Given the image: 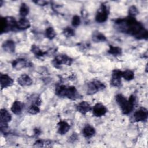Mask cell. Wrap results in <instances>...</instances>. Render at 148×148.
Masks as SVG:
<instances>
[{
	"instance_id": "6da1fadb",
	"label": "cell",
	"mask_w": 148,
	"mask_h": 148,
	"mask_svg": "<svg viewBox=\"0 0 148 148\" xmlns=\"http://www.w3.org/2000/svg\"><path fill=\"white\" fill-rule=\"evenodd\" d=\"M115 23L120 26L121 29L123 28L121 31L133 35L138 39H147L148 36L147 31L134 17L129 16L124 19H118Z\"/></svg>"
},
{
	"instance_id": "7a4b0ae2",
	"label": "cell",
	"mask_w": 148,
	"mask_h": 148,
	"mask_svg": "<svg viewBox=\"0 0 148 148\" xmlns=\"http://www.w3.org/2000/svg\"><path fill=\"white\" fill-rule=\"evenodd\" d=\"M116 101L121 108L123 114H128L133 110L135 98L134 95H131L129 99L127 100L122 94H117L116 97Z\"/></svg>"
},
{
	"instance_id": "3957f363",
	"label": "cell",
	"mask_w": 148,
	"mask_h": 148,
	"mask_svg": "<svg viewBox=\"0 0 148 148\" xmlns=\"http://www.w3.org/2000/svg\"><path fill=\"white\" fill-rule=\"evenodd\" d=\"M17 21L12 17H2L0 21L1 33H6L10 31L17 29Z\"/></svg>"
},
{
	"instance_id": "277c9868",
	"label": "cell",
	"mask_w": 148,
	"mask_h": 148,
	"mask_svg": "<svg viewBox=\"0 0 148 148\" xmlns=\"http://www.w3.org/2000/svg\"><path fill=\"white\" fill-rule=\"evenodd\" d=\"M105 85L99 80H93L87 84V94L89 95L94 94L97 92L102 90L105 88Z\"/></svg>"
},
{
	"instance_id": "5b68a950",
	"label": "cell",
	"mask_w": 148,
	"mask_h": 148,
	"mask_svg": "<svg viewBox=\"0 0 148 148\" xmlns=\"http://www.w3.org/2000/svg\"><path fill=\"white\" fill-rule=\"evenodd\" d=\"M72 62V59L65 54L58 55L53 61V65L56 68H59L62 64L70 65Z\"/></svg>"
},
{
	"instance_id": "8992f818",
	"label": "cell",
	"mask_w": 148,
	"mask_h": 148,
	"mask_svg": "<svg viewBox=\"0 0 148 148\" xmlns=\"http://www.w3.org/2000/svg\"><path fill=\"white\" fill-rule=\"evenodd\" d=\"M108 16V12L107 6L105 5H101L100 9L96 14L95 20L98 23H103L107 20Z\"/></svg>"
},
{
	"instance_id": "52a82bcc",
	"label": "cell",
	"mask_w": 148,
	"mask_h": 148,
	"mask_svg": "<svg viewBox=\"0 0 148 148\" xmlns=\"http://www.w3.org/2000/svg\"><path fill=\"white\" fill-rule=\"evenodd\" d=\"M123 72L119 69H114L112 72L110 84L114 87H119L121 84V78Z\"/></svg>"
},
{
	"instance_id": "ba28073f",
	"label": "cell",
	"mask_w": 148,
	"mask_h": 148,
	"mask_svg": "<svg viewBox=\"0 0 148 148\" xmlns=\"http://www.w3.org/2000/svg\"><path fill=\"white\" fill-rule=\"evenodd\" d=\"M148 112L146 108H140L134 114V118L135 121H143L147 120Z\"/></svg>"
},
{
	"instance_id": "9c48e42d",
	"label": "cell",
	"mask_w": 148,
	"mask_h": 148,
	"mask_svg": "<svg viewBox=\"0 0 148 148\" xmlns=\"http://www.w3.org/2000/svg\"><path fill=\"white\" fill-rule=\"evenodd\" d=\"M92 113L96 117H101L105 115L107 112V108L102 103H96L92 108Z\"/></svg>"
},
{
	"instance_id": "30bf717a",
	"label": "cell",
	"mask_w": 148,
	"mask_h": 148,
	"mask_svg": "<svg viewBox=\"0 0 148 148\" xmlns=\"http://www.w3.org/2000/svg\"><path fill=\"white\" fill-rule=\"evenodd\" d=\"M0 79L2 89L10 87L13 84V80L6 74H1Z\"/></svg>"
},
{
	"instance_id": "8fae6325",
	"label": "cell",
	"mask_w": 148,
	"mask_h": 148,
	"mask_svg": "<svg viewBox=\"0 0 148 148\" xmlns=\"http://www.w3.org/2000/svg\"><path fill=\"white\" fill-rule=\"evenodd\" d=\"M65 97H66L71 99L74 100L79 98V94L75 87L70 86V87H66Z\"/></svg>"
},
{
	"instance_id": "7c38bea8",
	"label": "cell",
	"mask_w": 148,
	"mask_h": 148,
	"mask_svg": "<svg viewBox=\"0 0 148 148\" xmlns=\"http://www.w3.org/2000/svg\"><path fill=\"white\" fill-rule=\"evenodd\" d=\"M77 109L82 114H86L87 112H90L92 109V108L91 105L86 101H82L77 106Z\"/></svg>"
},
{
	"instance_id": "4fadbf2b",
	"label": "cell",
	"mask_w": 148,
	"mask_h": 148,
	"mask_svg": "<svg viewBox=\"0 0 148 148\" xmlns=\"http://www.w3.org/2000/svg\"><path fill=\"white\" fill-rule=\"evenodd\" d=\"M17 82L21 86H28L32 84V80L28 75L24 74L18 78Z\"/></svg>"
},
{
	"instance_id": "5bb4252c",
	"label": "cell",
	"mask_w": 148,
	"mask_h": 148,
	"mask_svg": "<svg viewBox=\"0 0 148 148\" xmlns=\"http://www.w3.org/2000/svg\"><path fill=\"white\" fill-rule=\"evenodd\" d=\"M0 117L1 124H8V123L12 119V116L5 109H2L1 110Z\"/></svg>"
},
{
	"instance_id": "9a60e30c",
	"label": "cell",
	"mask_w": 148,
	"mask_h": 148,
	"mask_svg": "<svg viewBox=\"0 0 148 148\" xmlns=\"http://www.w3.org/2000/svg\"><path fill=\"white\" fill-rule=\"evenodd\" d=\"M17 29L24 30L30 27L31 24L29 21L26 18H22L17 21Z\"/></svg>"
},
{
	"instance_id": "2e32d148",
	"label": "cell",
	"mask_w": 148,
	"mask_h": 148,
	"mask_svg": "<svg viewBox=\"0 0 148 148\" xmlns=\"http://www.w3.org/2000/svg\"><path fill=\"white\" fill-rule=\"evenodd\" d=\"M28 62L25 61L24 59L23 58H19L15 60L12 62V66L14 68L17 69H20L23 68L27 67L28 66Z\"/></svg>"
},
{
	"instance_id": "e0dca14e",
	"label": "cell",
	"mask_w": 148,
	"mask_h": 148,
	"mask_svg": "<svg viewBox=\"0 0 148 148\" xmlns=\"http://www.w3.org/2000/svg\"><path fill=\"white\" fill-rule=\"evenodd\" d=\"M70 129V125L65 121H61L58 124V132L61 135L65 134Z\"/></svg>"
},
{
	"instance_id": "ac0fdd59",
	"label": "cell",
	"mask_w": 148,
	"mask_h": 148,
	"mask_svg": "<svg viewBox=\"0 0 148 148\" xmlns=\"http://www.w3.org/2000/svg\"><path fill=\"white\" fill-rule=\"evenodd\" d=\"M23 109V105L20 101H14L11 107V110L12 111V112L17 115L20 114L21 113Z\"/></svg>"
},
{
	"instance_id": "d6986e66",
	"label": "cell",
	"mask_w": 148,
	"mask_h": 148,
	"mask_svg": "<svg viewBox=\"0 0 148 148\" xmlns=\"http://www.w3.org/2000/svg\"><path fill=\"white\" fill-rule=\"evenodd\" d=\"M2 47L8 53H13L15 50V44L13 40H8L3 43Z\"/></svg>"
},
{
	"instance_id": "ffe728a7",
	"label": "cell",
	"mask_w": 148,
	"mask_h": 148,
	"mask_svg": "<svg viewBox=\"0 0 148 148\" xmlns=\"http://www.w3.org/2000/svg\"><path fill=\"white\" fill-rule=\"evenodd\" d=\"M95 133V130L91 125H86L83 130V134L86 138L92 136Z\"/></svg>"
},
{
	"instance_id": "44dd1931",
	"label": "cell",
	"mask_w": 148,
	"mask_h": 148,
	"mask_svg": "<svg viewBox=\"0 0 148 148\" xmlns=\"http://www.w3.org/2000/svg\"><path fill=\"white\" fill-rule=\"evenodd\" d=\"M92 40L95 42H104L106 40V36L100 32L96 31L94 32L92 37Z\"/></svg>"
},
{
	"instance_id": "7402d4cb",
	"label": "cell",
	"mask_w": 148,
	"mask_h": 148,
	"mask_svg": "<svg viewBox=\"0 0 148 148\" xmlns=\"http://www.w3.org/2000/svg\"><path fill=\"white\" fill-rule=\"evenodd\" d=\"M122 50L121 49L117 46H109V49L108 50V53L110 54L113 55L114 56H120L121 54Z\"/></svg>"
},
{
	"instance_id": "603a6c76",
	"label": "cell",
	"mask_w": 148,
	"mask_h": 148,
	"mask_svg": "<svg viewBox=\"0 0 148 148\" xmlns=\"http://www.w3.org/2000/svg\"><path fill=\"white\" fill-rule=\"evenodd\" d=\"M31 51L38 57H42L44 56L46 54V52L41 50L38 46L35 45H32L31 49Z\"/></svg>"
},
{
	"instance_id": "cb8c5ba5",
	"label": "cell",
	"mask_w": 148,
	"mask_h": 148,
	"mask_svg": "<svg viewBox=\"0 0 148 148\" xmlns=\"http://www.w3.org/2000/svg\"><path fill=\"white\" fill-rule=\"evenodd\" d=\"M56 35V31H54V28L51 27H47L45 31V36L46 38H47L49 39H53Z\"/></svg>"
},
{
	"instance_id": "d4e9b609",
	"label": "cell",
	"mask_w": 148,
	"mask_h": 148,
	"mask_svg": "<svg viewBox=\"0 0 148 148\" xmlns=\"http://www.w3.org/2000/svg\"><path fill=\"white\" fill-rule=\"evenodd\" d=\"M122 77L125 80L130 81V80H132L134 78V73L132 71L128 69V70H126V71L123 72Z\"/></svg>"
},
{
	"instance_id": "484cf974",
	"label": "cell",
	"mask_w": 148,
	"mask_h": 148,
	"mask_svg": "<svg viewBox=\"0 0 148 148\" xmlns=\"http://www.w3.org/2000/svg\"><path fill=\"white\" fill-rule=\"evenodd\" d=\"M66 86L64 85L58 86L56 88V94L59 97H65Z\"/></svg>"
},
{
	"instance_id": "4316f807",
	"label": "cell",
	"mask_w": 148,
	"mask_h": 148,
	"mask_svg": "<svg viewBox=\"0 0 148 148\" xmlns=\"http://www.w3.org/2000/svg\"><path fill=\"white\" fill-rule=\"evenodd\" d=\"M19 13L21 16L25 17L29 13V7L25 3H22L20 8Z\"/></svg>"
},
{
	"instance_id": "83f0119b",
	"label": "cell",
	"mask_w": 148,
	"mask_h": 148,
	"mask_svg": "<svg viewBox=\"0 0 148 148\" xmlns=\"http://www.w3.org/2000/svg\"><path fill=\"white\" fill-rule=\"evenodd\" d=\"M64 35L66 37H71L75 35V31L71 27H66L63 30Z\"/></svg>"
},
{
	"instance_id": "f1b7e54d",
	"label": "cell",
	"mask_w": 148,
	"mask_h": 148,
	"mask_svg": "<svg viewBox=\"0 0 148 148\" xmlns=\"http://www.w3.org/2000/svg\"><path fill=\"white\" fill-rule=\"evenodd\" d=\"M39 111H40V109L38 107V105L36 104L31 105L28 109V112L31 114H36L38 113Z\"/></svg>"
},
{
	"instance_id": "f546056e",
	"label": "cell",
	"mask_w": 148,
	"mask_h": 148,
	"mask_svg": "<svg viewBox=\"0 0 148 148\" xmlns=\"http://www.w3.org/2000/svg\"><path fill=\"white\" fill-rule=\"evenodd\" d=\"M128 13L130 17H134L136 15L138 14V10L135 6H131L128 10Z\"/></svg>"
},
{
	"instance_id": "4dcf8cb0",
	"label": "cell",
	"mask_w": 148,
	"mask_h": 148,
	"mask_svg": "<svg viewBox=\"0 0 148 148\" xmlns=\"http://www.w3.org/2000/svg\"><path fill=\"white\" fill-rule=\"evenodd\" d=\"M80 24V17L75 15L73 17L72 20V24L73 27H77Z\"/></svg>"
},
{
	"instance_id": "1f68e13d",
	"label": "cell",
	"mask_w": 148,
	"mask_h": 148,
	"mask_svg": "<svg viewBox=\"0 0 148 148\" xmlns=\"http://www.w3.org/2000/svg\"><path fill=\"white\" fill-rule=\"evenodd\" d=\"M45 143L44 141L42 140H38L35 143V145H36L38 147H42L43 146V145Z\"/></svg>"
},
{
	"instance_id": "d6a6232c",
	"label": "cell",
	"mask_w": 148,
	"mask_h": 148,
	"mask_svg": "<svg viewBox=\"0 0 148 148\" xmlns=\"http://www.w3.org/2000/svg\"><path fill=\"white\" fill-rule=\"evenodd\" d=\"M36 3H38L39 5H45L46 3H47V2L46 1H36Z\"/></svg>"
}]
</instances>
